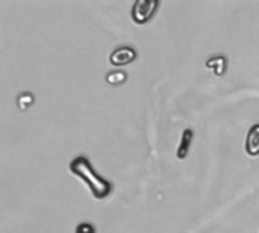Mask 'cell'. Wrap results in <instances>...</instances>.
Instances as JSON below:
<instances>
[{"label": "cell", "instance_id": "1", "mask_svg": "<svg viewBox=\"0 0 259 233\" xmlns=\"http://www.w3.org/2000/svg\"><path fill=\"white\" fill-rule=\"evenodd\" d=\"M70 171L76 176H79L90 188L91 194L94 199L97 200H103L106 199L111 193H112V183L106 179H103L102 176H99L94 168L91 167L90 161L87 156H76L70 165H68Z\"/></svg>", "mask_w": 259, "mask_h": 233}, {"label": "cell", "instance_id": "3", "mask_svg": "<svg viewBox=\"0 0 259 233\" xmlns=\"http://www.w3.org/2000/svg\"><path fill=\"white\" fill-rule=\"evenodd\" d=\"M137 58V52L134 47H118L109 55V62L114 67H121L134 62Z\"/></svg>", "mask_w": 259, "mask_h": 233}, {"label": "cell", "instance_id": "5", "mask_svg": "<svg viewBox=\"0 0 259 233\" xmlns=\"http://www.w3.org/2000/svg\"><path fill=\"white\" fill-rule=\"evenodd\" d=\"M246 152L250 156H258L259 155V124H255L250 127L246 139Z\"/></svg>", "mask_w": 259, "mask_h": 233}, {"label": "cell", "instance_id": "2", "mask_svg": "<svg viewBox=\"0 0 259 233\" xmlns=\"http://www.w3.org/2000/svg\"><path fill=\"white\" fill-rule=\"evenodd\" d=\"M158 8H159L158 0H137L132 6L131 17L137 24H146L153 18Z\"/></svg>", "mask_w": 259, "mask_h": 233}, {"label": "cell", "instance_id": "4", "mask_svg": "<svg viewBox=\"0 0 259 233\" xmlns=\"http://www.w3.org/2000/svg\"><path fill=\"white\" fill-rule=\"evenodd\" d=\"M194 139V132L191 129H185L182 132V136H181V143H179V147L176 150V158L178 159H185L188 152H190V146Z\"/></svg>", "mask_w": 259, "mask_h": 233}, {"label": "cell", "instance_id": "8", "mask_svg": "<svg viewBox=\"0 0 259 233\" xmlns=\"http://www.w3.org/2000/svg\"><path fill=\"white\" fill-rule=\"evenodd\" d=\"M17 105H18V108L23 109V111L29 109V108L33 105V96H32L30 92H23V94H20L18 99H17Z\"/></svg>", "mask_w": 259, "mask_h": 233}, {"label": "cell", "instance_id": "9", "mask_svg": "<svg viewBox=\"0 0 259 233\" xmlns=\"http://www.w3.org/2000/svg\"><path fill=\"white\" fill-rule=\"evenodd\" d=\"M76 233H96V229L93 224L90 223H80L77 227H76Z\"/></svg>", "mask_w": 259, "mask_h": 233}, {"label": "cell", "instance_id": "7", "mask_svg": "<svg viewBox=\"0 0 259 233\" xmlns=\"http://www.w3.org/2000/svg\"><path fill=\"white\" fill-rule=\"evenodd\" d=\"M105 79L109 85L117 86V85H123L127 80V74L124 71H109Z\"/></svg>", "mask_w": 259, "mask_h": 233}, {"label": "cell", "instance_id": "6", "mask_svg": "<svg viewBox=\"0 0 259 233\" xmlns=\"http://www.w3.org/2000/svg\"><path fill=\"white\" fill-rule=\"evenodd\" d=\"M206 68H209V70H212V73L215 74V76H223L225 73H226V68H228V59H226V56H223V55H217V56H212L211 59H208L206 61Z\"/></svg>", "mask_w": 259, "mask_h": 233}]
</instances>
